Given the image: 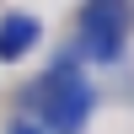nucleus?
<instances>
[{"label": "nucleus", "instance_id": "f257e3e1", "mask_svg": "<svg viewBox=\"0 0 134 134\" xmlns=\"http://www.w3.org/2000/svg\"><path fill=\"white\" fill-rule=\"evenodd\" d=\"M32 38H38V27H32V21H11L5 32H0V54H21V48H32Z\"/></svg>", "mask_w": 134, "mask_h": 134}]
</instances>
